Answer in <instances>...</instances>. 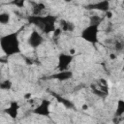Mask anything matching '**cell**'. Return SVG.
Segmentation results:
<instances>
[{
	"mask_svg": "<svg viewBox=\"0 0 124 124\" xmlns=\"http://www.w3.org/2000/svg\"><path fill=\"white\" fill-rule=\"evenodd\" d=\"M108 1H110V0H108Z\"/></svg>",
	"mask_w": 124,
	"mask_h": 124,
	"instance_id": "22",
	"label": "cell"
},
{
	"mask_svg": "<svg viewBox=\"0 0 124 124\" xmlns=\"http://www.w3.org/2000/svg\"><path fill=\"white\" fill-rule=\"evenodd\" d=\"M0 77H1V72H0Z\"/></svg>",
	"mask_w": 124,
	"mask_h": 124,
	"instance_id": "21",
	"label": "cell"
},
{
	"mask_svg": "<svg viewBox=\"0 0 124 124\" xmlns=\"http://www.w3.org/2000/svg\"><path fill=\"white\" fill-rule=\"evenodd\" d=\"M59 28H60L62 31H70V32H72V31L74 30L75 26H74V24H73L72 22L63 19V20L60 21V27H59Z\"/></svg>",
	"mask_w": 124,
	"mask_h": 124,
	"instance_id": "12",
	"label": "cell"
},
{
	"mask_svg": "<svg viewBox=\"0 0 124 124\" xmlns=\"http://www.w3.org/2000/svg\"><path fill=\"white\" fill-rule=\"evenodd\" d=\"M62 1H64V2H72L73 0H62Z\"/></svg>",
	"mask_w": 124,
	"mask_h": 124,
	"instance_id": "20",
	"label": "cell"
},
{
	"mask_svg": "<svg viewBox=\"0 0 124 124\" xmlns=\"http://www.w3.org/2000/svg\"><path fill=\"white\" fill-rule=\"evenodd\" d=\"M87 108H88L87 105H83V106H82V109H87Z\"/></svg>",
	"mask_w": 124,
	"mask_h": 124,
	"instance_id": "19",
	"label": "cell"
},
{
	"mask_svg": "<svg viewBox=\"0 0 124 124\" xmlns=\"http://www.w3.org/2000/svg\"><path fill=\"white\" fill-rule=\"evenodd\" d=\"M44 42H45V39H44L42 33H40L36 29H34L27 38V44L32 48H37V47L41 46L44 44Z\"/></svg>",
	"mask_w": 124,
	"mask_h": 124,
	"instance_id": "6",
	"label": "cell"
},
{
	"mask_svg": "<svg viewBox=\"0 0 124 124\" xmlns=\"http://www.w3.org/2000/svg\"><path fill=\"white\" fill-rule=\"evenodd\" d=\"M32 15H42L43 12L46 10V5L43 2H38V3H32Z\"/></svg>",
	"mask_w": 124,
	"mask_h": 124,
	"instance_id": "10",
	"label": "cell"
},
{
	"mask_svg": "<svg viewBox=\"0 0 124 124\" xmlns=\"http://www.w3.org/2000/svg\"><path fill=\"white\" fill-rule=\"evenodd\" d=\"M75 56L72 53H65V52L59 53L58 58H57V70L58 71L68 70Z\"/></svg>",
	"mask_w": 124,
	"mask_h": 124,
	"instance_id": "4",
	"label": "cell"
},
{
	"mask_svg": "<svg viewBox=\"0 0 124 124\" xmlns=\"http://www.w3.org/2000/svg\"><path fill=\"white\" fill-rule=\"evenodd\" d=\"M11 20V15L9 13H0V24H8Z\"/></svg>",
	"mask_w": 124,
	"mask_h": 124,
	"instance_id": "13",
	"label": "cell"
},
{
	"mask_svg": "<svg viewBox=\"0 0 124 124\" xmlns=\"http://www.w3.org/2000/svg\"><path fill=\"white\" fill-rule=\"evenodd\" d=\"M73 72L68 70H64V71H58L55 74H52L50 76L47 77V79H56L59 81H66L70 78H73Z\"/></svg>",
	"mask_w": 124,
	"mask_h": 124,
	"instance_id": "8",
	"label": "cell"
},
{
	"mask_svg": "<svg viewBox=\"0 0 124 124\" xmlns=\"http://www.w3.org/2000/svg\"><path fill=\"white\" fill-rule=\"evenodd\" d=\"M19 108H20V105L18 104L17 101H12L9 105V107L7 108L4 109V112L9 115L11 118L16 119L18 116V112H19Z\"/></svg>",
	"mask_w": 124,
	"mask_h": 124,
	"instance_id": "9",
	"label": "cell"
},
{
	"mask_svg": "<svg viewBox=\"0 0 124 124\" xmlns=\"http://www.w3.org/2000/svg\"><path fill=\"white\" fill-rule=\"evenodd\" d=\"M124 114V101L122 99L117 101V106H116V110H115V117H122Z\"/></svg>",
	"mask_w": 124,
	"mask_h": 124,
	"instance_id": "11",
	"label": "cell"
},
{
	"mask_svg": "<svg viewBox=\"0 0 124 124\" xmlns=\"http://www.w3.org/2000/svg\"><path fill=\"white\" fill-rule=\"evenodd\" d=\"M32 113L40 116H49L50 115V101L44 99L42 100L32 110Z\"/></svg>",
	"mask_w": 124,
	"mask_h": 124,
	"instance_id": "5",
	"label": "cell"
},
{
	"mask_svg": "<svg viewBox=\"0 0 124 124\" xmlns=\"http://www.w3.org/2000/svg\"><path fill=\"white\" fill-rule=\"evenodd\" d=\"M103 21V17L99 16H93L89 19V23H101Z\"/></svg>",
	"mask_w": 124,
	"mask_h": 124,
	"instance_id": "17",
	"label": "cell"
},
{
	"mask_svg": "<svg viewBox=\"0 0 124 124\" xmlns=\"http://www.w3.org/2000/svg\"><path fill=\"white\" fill-rule=\"evenodd\" d=\"M57 98V100L61 103V104H63L65 107H67V108H73V104L69 101V100H67V99H65V98H63V97H56Z\"/></svg>",
	"mask_w": 124,
	"mask_h": 124,
	"instance_id": "16",
	"label": "cell"
},
{
	"mask_svg": "<svg viewBox=\"0 0 124 124\" xmlns=\"http://www.w3.org/2000/svg\"><path fill=\"white\" fill-rule=\"evenodd\" d=\"M84 9L86 10H93V11H100L103 13H106L110 10V3L108 0H100L95 3H91L84 6Z\"/></svg>",
	"mask_w": 124,
	"mask_h": 124,
	"instance_id": "7",
	"label": "cell"
},
{
	"mask_svg": "<svg viewBox=\"0 0 124 124\" xmlns=\"http://www.w3.org/2000/svg\"><path fill=\"white\" fill-rule=\"evenodd\" d=\"M13 86V83L10 79H4L0 80V89L2 90H10Z\"/></svg>",
	"mask_w": 124,
	"mask_h": 124,
	"instance_id": "14",
	"label": "cell"
},
{
	"mask_svg": "<svg viewBox=\"0 0 124 124\" xmlns=\"http://www.w3.org/2000/svg\"><path fill=\"white\" fill-rule=\"evenodd\" d=\"M22 29H23V27H21L20 29H18L16 31L8 33V34L0 37V47L3 51V53L7 57H11L13 55L19 54L21 52L19 34Z\"/></svg>",
	"mask_w": 124,
	"mask_h": 124,
	"instance_id": "1",
	"label": "cell"
},
{
	"mask_svg": "<svg viewBox=\"0 0 124 124\" xmlns=\"http://www.w3.org/2000/svg\"><path fill=\"white\" fill-rule=\"evenodd\" d=\"M100 24L101 23H89L86 27H84L80 33V37L86 42L96 45L99 42L98 35L100 32Z\"/></svg>",
	"mask_w": 124,
	"mask_h": 124,
	"instance_id": "3",
	"label": "cell"
},
{
	"mask_svg": "<svg viewBox=\"0 0 124 124\" xmlns=\"http://www.w3.org/2000/svg\"><path fill=\"white\" fill-rule=\"evenodd\" d=\"M105 15H106V16H107L108 18H111V17H112V13L110 12V10H109V11H108V12H106V13H105Z\"/></svg>",
	"mask_w": 124,
	"mask_h": 124,
	"instance_id": "18",
	"label": "cell"
},
{
	"mask_svg": "<svg viewBox=\"0 0 124 124\" xmlns=\"http://www.w3.org/2000/svg\"><path fill=\"white\" fill-rule=\"evenodd\" d=\"M27 0H11L10 1V4L13 5V6H16V8H23L25 6V3H26Z\"/></svg>",
	"mask_w": 124,
	"mask_h": 124,
	"instance_id": "15",
	"label": "cell"
},
{
	"mask_svg": "<svg viewBox=\"0 0 124 124\" xmlns=\"http://www.w3.org/2000/svg\"><path fill=\"white\" fill-rule=\"evenodd\" d=\"M27 21L28 23L34 25L37 27L39 30L42 31V33L48 35L52 33L56 26V21H57V16L54 15H31L27 16Z\"/></svg>",
	"mask_w": 124,
	"mask_h": 124,
	"instance_id": "2",
	"label": "cell"
}]
</instances>
